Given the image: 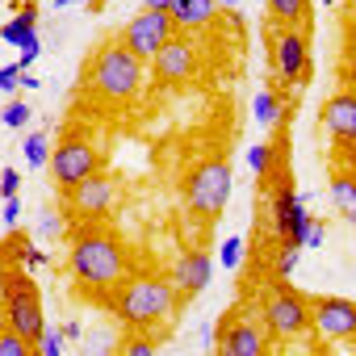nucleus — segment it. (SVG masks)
Returning <instances> with one entry per match:
<instances>
[{"label": "nucleus", "mask_w": 356, "mask_h": 356, "mask_svg": "<svg viewBox=\"0 0 356 356\" xmlns=\"http://www.w3.org/2000/svg\"><path fill=\"white\" fill-rule=\"evenodd\" d=\"M30 34H38V5L34 0H22V5H13V22L0 26V42L22 47Z\"/></svg>", "instance_id": "dca6fc26"}, {"label": "nucleus", "mask_w": 356, "mask_h": 356, "mask_svg": "<svg viewBox=\"0 0 356 356\" xmlns=\"http://www.w3.org/2000/svg\"><path fill=\"white\" fill-rule=\"evenodd\" d=\"M122 352H126V356H151V352H155V339H126Z\"/></svg>", "instance_id": "7c9ffc66"}, {"label": "nucleus", "mask_w": 356, "mask_h": 356, "mask_svg": "<svg viewBox=\"0 0 356 356\" xmlns=\"http://www.w3.org/2000/svg\"><path fill=\"white\" fill-rule=\"evenodd\" d=\"M339 163L348 168V176L356 181V147H343V151H339Z\"/></svg>", "instance_id": "72a5a7b5"}, {"label": "nucleus", "mask_w": 356, "mask_h": 356, "mask_svg": "<svg viewBox=\"0 0 356 356\" xmlns=\"http://www.w3.org/2000/svg\"><path fill=\"white\" fill-rule=\"evenodd\" d=\"M34 352H38V356H63V331H51V327H47V331L38 335Z\"/></svg>", "instance_id": "a878e982"}, {"label": "nucleus", "mask_w": 356, "mask_h": 356, "mask_svg": "<svg viewBox=\"0 0 356 356\" xmlns=\"http://www.w3.org/2000/svg\"><path fill=\"white\" fill-rule=\"evenodd\" d=\"M210 277H214V256L206 248H189L172 268V285H176V293H181V302H189L202 289H210Z\"/></svg>", "instance_id": "4468645a"}, {"label": "nucleus", "mask_w": 356, "mask_h": 356, "mask_svg": "<svg viewBox=\"0 0 356 356\" xmlns=\"http://www.w3.org/2000/svg\"><path fill=\"white\" fill-rule=\"evenodd\" d=\"M260 5H264V0H260Z\"/></svg>", "instance_id": "c03bdc74"}, {"label": "nucleus", "mask_w": 356, "mask_h": 356, "mask_svg": "<svg viewBox=\"0 0 356 356\" xmlns=\"http://www.w3.org/2000/svg\"><path fill=\"white\" fill-rule=\"evenodd\" d=\"M30 118H34V109H30L26 101H9V105H5V113H0V122H5L9 130H22Z\"/></svg>", "instance_id": "393cba45"}, {"label": "nucleus", "mask_w": 356, "mask_h": 356, "mask_svg": "<svg viewBox=\"0 0 356 356\" xmlns=\"http://www.w3.org/2000/svg\"><path fill=\"white\" fill-rule=\"evenodd\" d=\"M67 206H72L76 218H84V222H101V218H109L113 206H118V185L109 181L105 172H92V176H84L80 185L67 189Z\"/></svg>", "instance_id": "1a4fd4ad"}, {"label": "nucleus", "mask_w": 356, "mask_h": 356, "mask_svg": "<svg viewBox=\"0 0 356 356\" xmlns=\"http://www.w3.org/2000/svg\"><path fill=\"white\" fill-rule=\"evenodd\" d=\"M84 88L101 105H118L122 109V105L138 101V92L147 88V63L138 55H130L118 38H109V42L97 47V55H92V63L84 72Z\"/></svg>", "instance_id": "f03ea898"}, {"label": "nucleus", "mask_w": 356, "mask_h": 356, "mask_svg": "<svg viewBox=\"0 0 356 356\" xmlns=\"http://www.w3.org/2000/svg\"><path fill=\"white\" fill-rule=\"evenodd\" d=\"M47 168H51V176H55V185L67 193L72 185H80V181H84V176L101 172V155H97V147H92L84 134H67L59 147H51Z\"/></svg>", "instance_id": "423d86ee"}, {"label": "nucleus", "mask_w": 356, "mask_h": 356, "mask_svg": "<svg viewBox=\"0 0 356 356\" xmlns=\"http://www.w3.org/2000/svg\"><path fill=\"white\" fill-rule=\"evenodd\" d=\"M260 323L273 343H306L310 339V298L289 289V281H277L260 298Z\"/></svg>", "instance_id": "20e7f679"}, {"label": "nucleus", "mask_w": 356, "mask_h": 356, "mask_svg": "<svg viewBox=\"0 0 356 356\" xmlns=\"http://www.w3.org/2000/svg\"><path fill=\"white\" fill-rule=\"evenodd\" d=\"M273 163H277V147H273V143H256V147L248 151V168H252L256 176H268Z\"/></svg>", "instance_id": "5701e85b"}, {"label": "nucleus", "mask_w": 356, "mask_h": 356, "mask_svg": "<svg viewBox=\"0 0 356 356\" xmlns=\"http://www.w3.org/2000/svg\"><path fill=\"white\" fill-rule=\"evenodd\" d=\"M214 5H218V9H231V13H235V9H239V0H214Z\"/></svg>", "instance_id": "58836bf2"}, {"label": "nucleus", "mask_w": 356, "mask_h": 356, "mask_svg": "<svg viewBox=\"0 0 356 356\" xmlns=\"http://www.w3.org/2000/svg\"><path fill=\"white\" fill-rule=\"evenodd\" d=\"M176 34H193V30H210L214 17H218V5L214 0H172V9H168Z\"/></svg>", "instance_id": "2eb2a0df"}, {"label": "nucleus", "mask_w": 356, "mask_h": 356, "mask_svg": "<svg viewBox=\"0 0 356 356\" xmlns=\"http://www.w3.org/2000/svg\"><path fill=\"white\" fill-rule=\"evenodd\" d=\"M252 118H256V126H264V130H281V126H285L281 92H277V88H260L256 101H252Z\"/></svg>", "instance_id": "a211bd4d"}, {"label": "nucleus", "mask_w": 356, "mask_h": 356, "mask_svg": "<svg viewBox=\"0 0 356 356\" xmlns=\"http://www.w3.org/2000/svg\"><path fill=\"white\" fill-rule=\"evenodd\" d=\"M218 352L222 356H260L273 348L268 331L260 318H248V314H227V323L218 327Z\"/></svg>", "instance_id": "9b49d317"}, {"label": "nucleus", "mask_w": 356, "mask_h": 356, "mask_svg": "<svg viewBox=\"0 0 356 356\" xmlns=\"http://www.w3.org/2000/svg\"><path fill=\"white\" fill-rule=\"evenodd\" d=\"M109 310L118 323L126 327H151L159 318H172L181 310V293L168 277H155V273H130L109 298Z\"/></svg>", "instance_id": "7ed1b4c3"}, {"label": "nucleus", "mask_w": 356, "mask_h": 356, "mask_svg": "<svg viewBox=\"0 0 356 356\" xmlns=\"http://www.w3.org/2000/svg\"><path fill=\"white\" fill-rule=\"evenodd\" d=\"M38 55H42V38H38V34H30V38H26L22 47H17V67L26 72V67H30V63H34Z\"/></svg>", "instance_id": "bb28decb"}, {"label": "nucleus", "mask_w": 356, "mask_h": 356, "mask_svg": "<svg viewBox=\"0 0 356 356\" xmlns=\"http://www.w3.org/2000/svg\"><path fill=\"white\" fill-rule=\"evenodd\" d=\"M17 189H22V172L17 168H5V172H0V202L17 197Z\"/></svg>", "instance_id": "c85d7f7f"}, {"label": "nucleus", "mask_w": 356, "mask_h": 356, "mask_svg": "<svg viewBox=\"0 0 356 356\" xmlns=\"http://www.w3.org/2000/svg\"><path fill=\"white\" fill-rule=\"evenodd\" d=\"M343 5H348V9H352V13H356V0H343Z\"/></svg>", "instance_id": "79ce46f5"}, {"label": "nucleus", "mask_w": 356, "mask_h": 356, "mask_svg": "<svg viewBox=\"0 0 356 356\" xmlns=\"http://www.w3.org/2000/svg\"><path fill=\"white\" fill-rule=\"evenodd\" d=\"M310 331L323 343H356V302L310 298Z\"/></svg>", "instance_id": "6e6552de"}, {"label": "nucleus", "mask_w": 356, "mask_h": 356, "mask_svg": "<svg viewBox=\"0 0 356 356\" xmlns=\"http://www.w3.org/2000/svg\"><path fill=\"white\" fill-rule=\"evenodd\" d=\"M147 67L155 72L159 84H185V80H193V72H197V47H193V38L172 34V38L155 51V59H151Z\"/></svg>", "instance_id": "f8f14e48"}, {"label": "nucleus", "mask_w": 356, "mask_h": 356, "mask_svg": "<svg viewBox=\"0 0 356 356\" xmlns=\"http://www.w3.org/2000/svg\"><path fill=\"white\" fill-rule=\"evenodd\" d=\"M231 189H235L231 163H227V159H218V155H214V159H202V163H193V168H189V176H185V206H189V214H193V218L214 222V218L227 210Z\"/></svg>", "instance_id": "39448f33"}, {"label": "nucleus", "mask_w": 356, "mask_h": 356, "mask_svg": "<svg viewBox=\"0 0 356 356\" xmlns=\"http://www.w3.org/2000/svg\"><path fill=\"white\" fill-rule=\"evenodd\" d=\"M5 268H9V260H5V252H0V277H5Z\"/></svg>", "instance_id": "ea45409f"}, {"label": "nucleus", "mask_w": 356, "mask_h": 356, "mask_svg": "<svg viewBox=\"0 0 356 356\" xmlns=\"http://www.w3.org/2000/svg\"><path fill=\"white\" fill-rule=\"evenodd\" d=\"M59 331H63V339H80V335H84V327H80V323H63Z\"/></svg>", "instance_id": "f704fd0d"}, {"label": "nucleus", "mask_w": 356, "mask_h": 356, "mask_svg": "<svg viewBox=\"0 0 356 356\" xmlns=\"http://www.w3.org/2000/svg\"><path fill=\"white\" fill-rule=\"evenodd\" d=\"M17 218H22V202H17V197H9V202H5V210H0V222H5V227H17Z\"/></svg>", "instance_id": "2f4dec72"}, {"label": "nucleus", "mask_w": 356, "mask_h": 356, "mask_svg": "<svg viewBox=\"0 0 356 356\" xmlns=\"http://www.w3.org/2000/svg\"><path fill=\"white\" fill-rule=\"evenodd\" d=\"M273 67L281 76V84H298L310 76V42L302 26H281L277 42H273Z\"/></svg>", "instance_id": "9d476101"}, {"label": "nucleus", "mask_w": 356, "mask_h": 356, "mask_svg": "<svg viewBox=\"0 0 356 356\" xmlns=\"http://www.w3.org/2000/svg\"><path fill=\"white\" fill-rule=\"evenodd\" d=\"M352 92H356V84H352Z\"/></svg>", "instance_id": "37998d69"}, {"label": "nucleus", "mask_w": 356, "mask_h": 356, "mask_svg": "<svg viewBox=\"0 0 356 356\" xmlns=\"http://www.w3.org/2000/svg\"><path fill=\"white\" fill-rule=\"evenodd\" d=\"M22 88H42V80H38V76H30V72H22Z\"/></svg>", "instance_id": "e433bc0d"}, {"label": "nucleus", "mask_w": 356, "mask_h": 356, "mask_svg": "<svg viewBox=\"0 0 356 356\" xmlns=\"http://www.w3.org/2000/svg\"><path fill=\"white\" fill-rule=\"evenodd\" d=\"M67 268H72L76 285L109 298L130 277V252L113 231H105L97 222H80L67 239Z\"/></svg>", "instance_id": "f257e3e1"}, {"label": "nucleus", "mask_w": 356, "mask_h": 356, "mask_svg": "<svg viewBox=\"0 0 356 356\" xmlns=\"http://www.w3.org/2000/svg\"><path fill=\"white\" fill-rule=\"evenodd\" d=\"M72 5H88V0H55V9H72Z\"/></svg>", "instance_id": "4c0bfd02"}, {"label": "nucleus", "mask_w": 356, "mask_h": 356, "mask_svg": "<svg viewBox=\"0 0 356 356\" xmlns=\"http://www.w3.org/2000/svg\"><path fill=\"white\" fill-rule=\"evenodd\" d=\"M323 134L343 151V147H356V92L339 88L323 101Z\"/></svg>", "instance_id": "ddd939ff"}, {"label": "nucleus", "mask_w": 356, "mask_h": 356, "mask_svg": "<svg viewBox=\"0 0 356 356\" xmlns=\"http://www.w3.org/2000/svg\"><path fill=\"white\" fill-rule=\"evenodd\" d=\"M22 159H26L30 168H47V159H51V143H47L42 130H34V134L22 138Z\"/></svg>", "instance_id": "aec40b11"}, {"label": "nucleus", "mask_w": 356, "mask_h": 356, "mask_svg": "<svg viewBox=\"0 0 356 356\" xmlns=\"http://www.w3.org/2000/svg\"><path fill=\"white\" fill-rule=\"evenodd\" d=\"M143 9H163V13H168V9H172V0H143Z\"/></svg>", "instance_id": "c9c22d12"}, {"label": "nucleus", "mask_w": 356, "mask_h": 356, "mask_svg": "<svg viewBox=\"0 0 356 356\" xmlns=\"http://www.w3.org/2000/svg\"><path fill=\"white\" fill-rule=\"evenodd\" d=\"M218 260H222V264H227V268L235 273V268H239V264L248 260V243H243L239 235H231V239H222V252H218Z\"/></svg>", "instance_id": "b1692460"}, {"label": "nucleus", "mask_w": 356, "mask_h": 356, "mask_svg": "<svg viewBox=\"0 0 356 356\" xmlns=\"http://www.w3.org/2000/svg\"><path fill=\"white\" fill-rule=\"evenodd\" d=\"M30 352H34V343L26 335H17L13 327L0 323V356H30Z\"/></svg>", "instance_id": "4be33fe9"}, {"label": "nucleus", "mask_w": 356, "mask_h": 356, "mask_svg": "<svg viewBox=\"0 0 356 356\" xmlns=\"http://www.w3.org/2000/svg\"><path fill=\"white\" fill-rule=\"evenodd\" d=\"M0 92H22V67L17 63L0 67Z\"/></svg>", "instance_id": "c756f323"}, {"label": "nucleus", "mask_w": 356, "mask_h": 356, "mask_svg": "<svg viewBox=\"0 0 356 356\" xmlns=\"http://www.w3.org/2000/svg\"><path fill=\"white\" fill-rule=\"evenodd\" d=\"M331 206H335V214H339L343 222H352V227H356V181L348 176V168H343V163L331 172Z\"/></svg>", "instance_id": "f3484780"}, {"label": "nucleus", "mask_w": 356, "mask_h": 356, "mask_svg": "<svg viewBox=\"0 0 356 356\" xmlns=\"http://www.w3.org/2000/svg\"><path fill=\"white\" fill-rule=\"evenodd\" d=\"M323 239H327V227L314 218V222H310V231H306V243H302V248H323Z\"/></svg>", "instance_id": "473e14b6"}, {"label": "nucleus", "mask_w": 356, "mask_h": 356, "mask_svg": "<svg viewBox=\"0 0 356 356\" xmlns=\"http://www.w3.org/2000/svg\"><path fill=\"white\" fill-rule=\"evenodd\" d=\"M298 260H302V248L281 243V248L273 252V277H277V281H289V277H293V268H298Z\"/></svg>", "instance_id": "412c9836"}, {"label": "nucleus", "mask_w": 356, "mask_h": 356, "mask_svg": "<svg viewBox=\"0 0 356 356\" xmlns=\"http://www.w3.org/2000/svg\"><path fill=\"white\" fill-rule=\"evenodd\" d=\"M63 235H67L63 214H42V222H38V239H63Z\"/></svg>", "instance_id": "cd10ccee"}, {"label": "nucleus", "mask_w": 356, "mask_h": 356, "mask_svg": "<svg viewBox=\"0 0 356 356\" xmlns=\"http://www.w3.org/2000/svg\"><path fill=\"white\" fill-rule=\"evenodd\" d=\"M172 34H176V26H172V17H168L163 9H138V13L122 26L118 42H122L130 55H138L143 63H151L155 51H159Z\"/></svg>", "instance_id": "0eeeda50"}, {"label": "nucleus", "mask_w": 356, "mask_h": 356, "mask_svg": "<svg viewBox=\"0 0 356 356\" xmlns=\"http://www.w3.org/2000/svg\"><path fill=\"white\" fill-rule=\"evenodd\" d=\"M101 5H105V0H88V9H101Z\"/></svg>", "instance_id": "a19ab883"}, {"label": "nucleus", "mask_w": 356, "mask_h": 356, "mask_svg": "<svg viewBox=\"0 0 356 356\" xmlns=\"http://www.w3.org/2000/svg\"><path fill=\"white\" fill-rule=\"evenodd\" d=\"M264 9L273 13L277 26H302V30H306V9H310V0H264Z\"/></svg>", "instance_id": "6ab92c4d"}]
</instances>
